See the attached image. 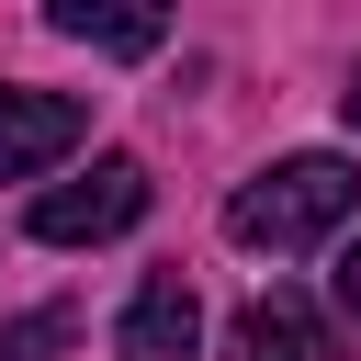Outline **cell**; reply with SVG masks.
<instances>
[{"mask_svg":"<svg viewBox=\"0 0 361 361\" xmlns=\"http://www.w3.org/2000/svg\"><path fill=\"white\" fill-rule=\"evenodd\" d=\"M350 214H361V169H350L338 147H305V158L237 180L226 237H237V248H316V237H338Z\"/></svg>","mask_w":361,"mask_h":361,"instance_id":"obj_1","label":"cell"},{"mask_svg":"<svg viewBox=\"0 0 361 361\" xmlns=\"http://www.w3.org/2000/svg\"><path fill=\"white\" fill-rule=\"evenodd\" d=\"M135 214H147V158H90L79 180L34 192L23 237H34V248H102V237H124Z\"/></svg>","mask_w":361,"mask_h":361,"instance_id":"obj_2","label":"cell"},{"mask_svg":"<svg viewBox=\"0 0 361 361\" xmlns=\"http://www.w3.org/2000/svg\"><path fill=\"white\" fill-rule=\"evenodd\" d=\"M79 135H90V102H79V90H11V79H0V180L56 169Z\"/></svg>","mask_w":361,"mask_h":361,"instance_id":"obj_3","label":"cell"},{"mask_svg":"<svg viewBox=\"0 0 361 361\" xmlns=\"http://www.w3.org/2000/svg\"><path fill=\"white\" fill-rule=\"evenodd\" d=\"M192 338H203V293L180 271H147L124 327H113V361H192Z\"/></svg>","mask_w":361,"mask_h":361,"instance_id":"obj_4","label":"cell"},{"mask_svg":"<svg viewBox=\"0 0 361 361\" xmlns=\"http://www.w3.org/2000/svg\"><path fill=\"white\" fill-rule=\"evenodd\" d=\"M56 34H79L90 56H158L169 45V0H45Z\"/></svg>","mask_w":361,"mask_h":361,"instance_id":"obj_5","label":"cell"},{"mask_svg":"<svg viewBox=\"0 0 361 361\" xmlns=\"http://www.w3.org/2000/svg\"><path fill=\"white\" fill-rule=\"evenodd\" d=\"M226 361H327V327H316V305H305V293H259V305L237 316Z\"/></svg>","mask_w":361,"mask_h":361,"instance_id":"obj_6","label":"cell"},{"mask_svg":"<svg viewBox=\"0 0 361 361\" xmlns=\"http://www.w3.org/2000/svg\"><path fill=\"white\" fill-rule=\"evenodd\" d=\"M68 338H79V316H68V305H34V316L0 327V361H56Z\"/></svg>","mask_w":361,"mask_h":361,"instance_id":"obj_7","label":"cell"},{"mask_svg":"<svg viewBox=\"0 0 361 361\" xmlns=\"http://www.w3.org/2000/svg\"><path fill=\"white\" fill-rule=\"evenodd\" d=\"M338 305H350V316H361V237H350V248H338Z\"/></svg>","mask_w":361,"mask_h":361,"instance_id":"obj_8","label":"cell"},{"mask_svg":"<svg viewBox=\"0 0 361 361\" xmlns=\"http://www.w3.org/2000/svg\"><path fill=\"white\" fill-rule=\"evenodd\" d=\"M338 124H350V135H361V68H350V90H338Z\"/></svg>","mask_w":361,"mask_h":361,"instance_id":"obj_9","label":"cell"}]
</instances>
